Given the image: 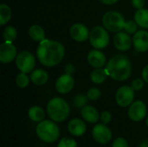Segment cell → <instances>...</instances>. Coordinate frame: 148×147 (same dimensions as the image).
<instances>
[{
  "label": "cell",
  "mask_w": 148,
  "mask_h": 147,
  "mask_svg": "<svg viewBox=\"0 0 148 147\" xmlns=\"http://www.w3.org/2000/svg\"><path fill=\"white\" fill-rule=\"evenodd\" d=\"M16 65L20 72L29 74L32 72L36 66V59L32 53L27 50L20 52L16 58Z\"/></svg>",
  "instance_id": "7"
},
{
  "label": "cell",
  "mask_w": 148,
  "mask_h": 147,
  "mask_svg": "<svg viewBox=\"0 0 148 147\" xmlns=\"http://www.w3.org/2000/svg\"><path fill=\"white\" fill-rule=\"evenodd\" d=\"M92 136L97 143L106 145L112 139V132L107 125L101 123L95 126L92 130Z\"/></svg>",
  "instance_id": "10"
},
{
  "label": "cell",
  "mask_w": 148,
  "mask_h": 147,
  "mask_svg": "<svg viewBox=\"0 0 148 147\" xmlns=\"http://www.w3.org/2000/svg\"><path fill=\"white\" fill-rule=\"evenodd\" d=\"M138 23L135 21L128 20L124 24V31L127 34H135L138 31Z\"/></svg>",
  "instance_id": "27"
},
{
  "label": "cell",
  "mask_w": 148,
  "mask_h": 147,
  "mask_svg": "<svg viewBox=\"0 0 148 147\" xmlns=\"http://www.w3.org/2000/svg\"><path fill=\"white\" fill-rule=\"evenodd\" d=\"M133 44L138 52H146L148 50V32L138 30L133 37Z\"/></svg>",
  "instance_id": "15"
},
{
  "label": "cell",
  "mask_w": 148,
  "mask_h": 147,
  "mask_svg": "<svg viewBox=\"0 0 148 147\" xmlns=\"http://www.w3.org/2000/svg\"><path fill=\"white\" fill-rule=\"evenodd\" d=\"M37 137L43 142L54 143L60 137V128L54 120H42L36 128Z\"/></svg>",
  "instance_id": "4"
},
{
  "label": "cell",
  "mask_w": 148,
  "mask_h": 147,
  "mask_svg": "<svg viewBox=\"0 0 148 147\" xmlns=\"http://www.w3.org/2000/svg\"><path fill=\"white\" fill-rule=\"evenodd\" d=\"M144 81H143V80H141L140 78H137V79H135V80L133 81L131 87L133 88V89L134 91H140L144 87Z\"/></svg>",
  "instance_id": "32"
},
{
  "label": "cell",
  "mask_w": 148,
  "mask_h": 147,
  "mask_svg": "<svg viewBox=\"0 0 148 147\" xmlns=\"http://www.w3.org/2000/svg\"><path fill=\"white\" fill-rule=\"evenodd\" d=\"M142 77L143 80L148 84V65H147L142 70Z\"/></svg>",
  "instance_id": "36"
},
{
  "label": "cell",
  "mask_w": 148,
  "mask_h": 147,
  "mask_svg": "<svg viewBox=\"0 0 148 147\" xmlns=\"http://www.w3.org/2000/svg\"><path fill=\"white\" fill-rule=\"evenodd\" d=\"M81 114L85 121L88 123H92V124L96 123L100 120V116H101L99 114V112L95 107L88 106V105H86L85 107L82 108Z\"/></svg>",
  "instance_id": "18"
},
{
  "label": "cell",
  "mask_w": 148,
  "mask_h": 147,
  "mask_svg": "<svg viewBox=\"0 0 148 147\" xmlns=\"http://www.w3.org/2000/svg\"><path fill=\"white\" fill-rule=\"evenodd\" d=\"M47 113L52 120L56 122H62L69 116V105L62 98L55 97L47 104Z\"/></svg>",
  "instance_id": "3"
},
{
  "label": "cell",
  "mask_w": 148,
  "mask_h": 147,
  "mask_svg": "<svg viewBox=\"0 0 148 147\" xmlns=\"http://www.w3.org/2000/svg\"><path fill=\"white\" fill-rule=\"evenodd\" d=\"M29 77L27 75L26 73H23V72H20L16 77V83L17 85L18 88H24L26 87L29 86Z\"/></svg>",
  "instance_id": "26"
},
{
  "label": "cell",
  "mask_w": 148,
  "mask_h": 147,
  "mask_svg": "<svg viewBox=\"0 0 148 147\" xmlns=\"http://www.w3.org/2000/svg\"><path fill=\"white\" fill-rule=\"evenodd\" d=\"M11 18V10L4 3L0 5V25L6 24Z\"/></svg>",
  "instance_id": "24"
},
{
  "label": "cell",
  "mask_w": 148,
  "mask_h": 147,
  "mask_svg": "<svg viewBox=\"0 0 148 147\" xmlns=\"http://www.w3.org/2000/svg\"><path fill=\"white\" fill-rule=\"evenodd\" d=\"M108 77V75L106 72V69H103L101 68L94 69L92 71V73L90 74V79L95 84L103 83L107 80Z\"/></svg>",
  "instance_id": "23"
},
{
  "label": "cell",
  "mask_w": 148,
  "mask_h": 147,
  "mask_svg": "<svg viewBox=\"0 0 148 147\" xmlns=\"http://www.w3.org/2000/svg\"><path fill=\"white\" fill-rule=\"evenodd\" d=\"M16 58V48L12 42H4L0 45V62L3 64L11 62Z\"/></svg>",
  "instance_id": "11"
},
{
  "label": "cell",
  "mask_w": 148,
  "mask_h": 147,
  "mask_svg": "<svg viewBox=\"0 0 148 147\" xmlns=\"http://www.w3.org/2000/svg\"><path fill=\"white\" fill-rule=\"evenodd\" d=\"M110 37L107 29L101 26L94 27L89 34V42L96 49H105L109 44Z\"/></svg>",
  "instance_id": "6"
},
{
  "label": "cell",
  "mask_w": 148,
  "mask_h": 147,
  "mask_svg": "<svg viewBox=\"0 0 148 147\" xmlns=\"http://www.w3.org/2000/svg\"><path fill=\"white\" fill-rule=\"evenodd\" d=\"M75 70V66H74L72 63H68V64L65 66V68H64L65 74H67V75H72V74H74Z\"/></svg>",
  "instance_id": "35"
},
{
  "label": "cell",
  "mask_w": 148,
  "mask_h": 147,
  "mask_svg": "<svg viewBox=\"0 0 148 147\" xmlns=\"http://www.w3.org/2000/svg\"><path fill=\"white\" fill-rule=\"evenodd\" d=\"M100 120H101V123H103L105 125H108L112 120V114L108 111H104V112L101 113V114L100 116Z\"/></svg>",
  "instance_id": "31"
},
{
  "label": "cell",
  "mask_w": 148,
  "mask_h": 147,
  "mask_svg": "<svg viewBox=\"0 0 148 147\" xmlns=\"http://www.w3.org/2000/svg\"><path fill=\"white\" fill-rule=\"evenodd\" d=\"M68 130L71 135L75 137H81L86 133L87 126L82 120L79 118H75L69 122Z\"/></svg>",
  "instance_id": "17"
},
{
  "label": "cell",
  "mask_w": 148,
  "mask_h": 147,
  "mask_svg": "<svg viewBox=\"0 0 148 147\" xmlns=\"http://www.w3.org/2000/svg\"><path fill=\"white\" fill-rule=\"evenodd\" d=\"M102 3L104 4H107V5H112V4H114L116 3L119 0H100Z\"/></svg>",
  "instance_id": "37"
},
{
  "label": "cell",
  "mask_w": 148,
  "mask_h": 147,
  "mask_svg": "<svg viewBox=\"0 0 148 147\" xmlns=\"http://www.w3.org/2000/svg\"><path fill=\"white\" fill-rule=\"evenodd\" d=\"M75 86V80L70 75L64 74L56 81V89L58 93L65 94L69 93Z\"/></svg>",
  "instance_id": "13"
},
{
  "label": "cell",
  "mask_w": 148,
  "mask_h": 147,
  "mask_svg": "<svg viewBox=\"0 0 148 147\" xmlns=\"http://www.w3.org/2000/svg\"><path fill=\"white\" fill-rule=\"evenodd\" d=\"M88 62L95 68H102L106 64V56L103 52L99 49H93L88 54Z\"/></svg>",
  "instance_id": "16"
},
{
  "label": "cell",
  "mask_w": 148,
  "mask_h": 147,
  "mask_svg": "<svg viewBox=\"0 0 148 147\" xmlns=\"http://www.w3.org/2000/svg\"><path fill=\"white\" fill-rule=\"evenodd\" d=\"M70 36L78 42H83L89 39V30L87 26L82 23H77L71 26L69 29Z\"/></svg>",
  "instance_id": "12"
},
{
  "label": "cell",
  "mask_w": 148,
  "mask_h": 147,
  "mask_svg": "<svg viewBox=\"0 0 148 147\" xmlns=\"http://www.w3.org/2000/svg\"><path fill=\"white\" fill-rule=\"evenodd\" d=\"M16 36H17L16 29L13 26H7L3 32V37L5 42H14L15 39L16 38Z\"/></svg>",
  "instance_id": "25"
},
{
  "label": "cell",
  "mask_w": 148,
  "mask_h": 147,
  "mask_svg": "<svg viewBox=\"0 0 148 147\" xmlns=\"http://www.w3.org/2000/svg\"><path fill=\"white\" fill-rule=\"evenodd\" d=\"M112 147H129L128 146V143L127 141V139H125L124 138H117L114 140Z\"/></svg>",
  "instance_id": "33"
},
{
  "label": "cell",
  "mask_w": 148,
  "mask_h": 147,
  "mask_svg": "<svg viewBox=\"0 0 148 147\" xmlns=\"http://www.w3.org/2000/svg\"><path fill=\"white\" fill-rule=\"evenodd\" d=\"M29 37L36 42H42L45 39V32L40 25H32L29 29Z\"/></svg>",
  "instance_id": "21"
},
{
  "label": "cell",
  "mask_w": 148,
  "mask_h": 147,
  "mask_svg": "<svg viewBox=\"0 0 148 147\" xmlns=\"http://www.w3.org/2000/svg\"><path fill=\"white\" fill-rule=\"evenodd\" d=\"M147 113V105L141 101H137L133 102L129 106L127 115L131 120L134 122H140L145 119Z\"/></svg>",
  "instance_id": "9"
},
{
  "label": "cell",
  "mask_w": 148,
  "mask_h": 147,
  "mask_svg": "<svg viewBox=\"0 0 148 147\" xmlns=\"http://www.w3.org/2000/svg\"><path fill=\"white\" fill-rule=\"evenodd\" d=\"M29 78L35 85L42 86L46 84L47 81H49V74L45 70L38 68L31 72Z\"/></svg>",
  "instance_id": "19"
},
{
  "label": "cell",
  "mask_w": 148,
  "mask_h": 147,
  "mask_svg": "<svg viewBox=\"0 0 148 147\" xmlns=\"http://www.w3.org/2000/svg\"><path fill=\"white\" fill-rule=\"evenodd\" d=\"M57 147H77V143L72 138L64 137L59 141Z\"/></svg>",
  "instance_id": "29"
},
{
  "label": "cell",
  "mask_w": 148,
  "mask_h": 147,
  "mask_svg": "<svg viewBox=\"0 0 148 147\" xmlns=\"http://www.w3.org/2000/svg\"><path fill=\"white\" fill-rule=\"evenodd\" d=\"M101 95V93L100 89L96 88H91L90 89H88L87 93V96L89 101H97L98 99H100Z\"/></svg>",
  "instance_id": "30"
},
{
  "label": "cell",
  "mask_w": 148,
  "mask_h": 147,
  "mask_svg": "<svg viewBox=\"0 0 148 147\" xmlns=\"http://www.w3.org/2000/svg\"><path fill=\"white\" fill-rule=\"evenodd\" d=\"M28 116L34 122H41L45 118V112L42 107L38 106H33L29 109Z\"/></svg>",
  "instance_id": "20"
},
{
  "label": "cell",
  "mask_w": 148,
  "mask_h": 147,
  "mask_svg": "<svg viewBox=\"0 0 148 147\" xmlns=\"http://www.w3.org/2000/svg\"><path fill=\"white\" fill-rule=\"evenodd\" d=\"M147 127H148V117L147 118Z\"/></svg>",
  "instance_id": "39"
},
{
  "label": "cell",
  "mask_w": 148,
  "mask_h": 147,
  "mask_svg": "<svg viewBox=\"0 0 148 147\" xmlns=\"http://www.w3.org/2000/svg\"><path fill=\"white\" fill-rule=\"evenodd\" d=\"M134 21L141 28L148 29V10L140 9L137 10L134 15Z\"/></svg>",
  "instance_id": "22"
},
{
  "label": "cell",
  "mask_w": 148,
  "mask_h": 147,
  "mask_svg": "<svg viewBox=\"0 0 148 147\" xmlns=\"http://www.w3.org/2000/svg\"><path fill=\"white\" fill-rule=\"evenodd\" d=\"M134 99V90L131 86L121 87L115 94V101L121 107H129Z\"/></svg>",
  "instance_id": "8"
},
{
  "label": "cell",
  "mask_w": 148,
  "mask_h": 147,
  "mask_svg": "<svg viewBox=\"0 0 148 147\" xmlns=\"http://www.w3.org/2000/svg\"><path fill=\"white\" fill-rule=\"evenodd\" d=\"M65 55L64 46L57 41L44 39L36 49V56L45 67L52 68L59 64Z\"/></svg>",
  "instance_id": "1"
},
{
  "label": "cell",
  "mask_w": 148,
  "mask_h": 147,
  "mask_svg": "<svg viewBox=\"0 0 148 147\" xmlns=\"http://www.w3.org/2000/svg\"><path fill=\"white\" fill-rule=\"evenodd\" d=\"M139 147H148V139H144L140 143Z\"/></svg>",
  "instance_id": "38"
},
{
  "label": "cell",
  "mask_w": 148,
  "mask_h": 147,
  "mask_svg": "<svg viewBox=\"0 0 148 147\" xmlns=\"http://www.w3.org/2000/svg\"><path fill=\"white\" fill-rule=\"evenodd\" d=\"M125 23L124 16L115 10L108 11L102 16V24L104 28L111 32H120L123 29Z\"/></svg>",
  "instance_id": "5"
},
{
  "label": "cell",
  "mask_w": 148,
  "mask_h": 147,
  "mask_svg": "<svg viewBox=\"0 0 148 147\" xmlns=\"http://www.w3.org/2000/svg\"><path fill=\"white\" fill-rule=\"evenodd\" d=\"M88 101V98L87 95L82 94H78L74 99V106L78 108H82L83 107L87 105Z\"/></svg>",
  "instance_id": "28"
},
{
  "label": "cell",
  "mask_w": 148,
  "mask_h": 147,
  "mask_svg": "<svg viewBox=\"0 0 148 147\" xmlns=\"http://www.w3.org/2000/svg\"><path fill=\"white\" fill-rule=\"evenodd\" d=\"M106 72L112 79L123 81L127 80L132 73V63L125 55H115L107 63Z\"/></svg>",
  "instance_id": "2"
},
{
  "label": "cell",
  "mask_w": 148,
  "mask_h": 147,
  "mask_svg": "<svg viewBox=\"0 0 148 147\" xmlns=\"http://www.w3.org/2000/svg\"><path fill=\"white\" fill-rule=\"evenodd\" d=\"M131 3L133 6L137 10L143 9L145 5V0H131Z\"/></svg>",
  "instance_id": "34"
},
{
  "label": "cell",
  "mask_w": 148,
  "mask_h": 147,
  "mask_svg": "<svg viewBox=\"0 0 148 147\" xmlns=\"http://www.w3.org/2000/svg\"><path fill=\"white\" fill-rule=\"evenodd\" d=\"M132 38L129 34L124 32H117L114 36V45L120 51H127L132 46Z\"/></svg>",
  "instance_id": "14"
}]
</instances>
